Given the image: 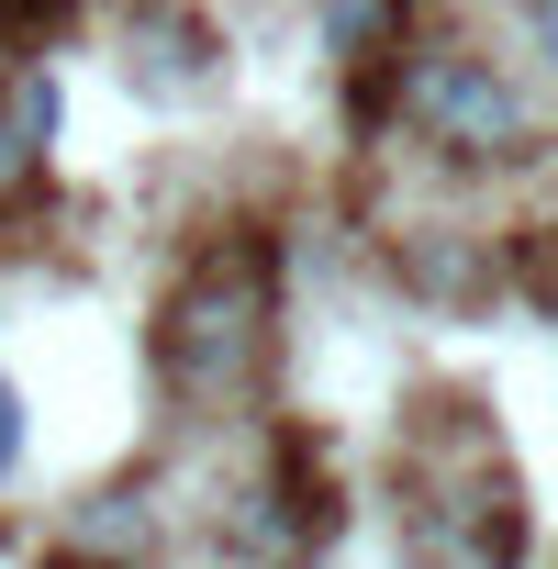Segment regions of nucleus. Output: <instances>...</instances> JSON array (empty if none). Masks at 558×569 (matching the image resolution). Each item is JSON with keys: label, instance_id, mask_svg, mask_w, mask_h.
<instances>
[{"label": "nucleus", "instance_id": "7", "mask_svg": "<svg viewBox=\"0 0 558 569\" xmlns=\"http://www.w3.org/2000/svg\"><path fill=\"white\" fill-rule=\"evenodd\" d=\"M23 134H57V79H23Z\"/></svg>", "mask_w": 558, "mask_h": 569}, {"label": "nucleus", "instance_id": "6", "mask_svg": "<svg viewBox=\"0 0 558 569\" xmlns=\"http://www.w3.org/2000/svg\"><path fill=\"white\" fill-rule=\"evenodd\" d=\"M12 458H23V391L0 380V480H12Z\"/></svg>", "mask_w": 558, "mask_h": 569}, {"label": "nucleus", "instance_id": "5", "mask_svg": "<svg viewBox=\"0 0 558 569\" xmlns=\"http://www.w3.org/2000/svg\"><path fill=\"white\" fill-rule=\"evenodd\" d=\"M380 23H391V0H325V46H336V57H358Z\"/></svg>", "mask_w": 558, "mask_h": 569}, {"label": "nucleus", "instance_id": "3", "mask_svg": "<svg viewBox=\"0 0 558 569\" xmlns=\"http://www.w3.org/2000/svg\"><path fill=\"white\" fill-rule=\"evenodd\" d=\"M146 536H157V525H146V502H134V491L79 502V547H90V558H146Z\"/></svg>", "mask_w": 558, "mask_h": 569}, {"label": "nucleus", "instance_id": "1", "mask_svg": "<svg viewBox=\"0 0 558 569\" xmlns=\"http://www.w3.org/2000/svg\"><path fill=\"white\" fill-rule=\"evenodd\" d=\"M268 325H279V246L212 234L157 302V380L179 402H235L268 358Z\"/></svg>", "mask_w": 558, "mask_h": 569}, {"label": "nucleus", "instance_id": "8", "mask_svg": "<svg viewBox=\"0 0 558 569\" xmlns=\"http://www.w3.org/2000/svg\"><path fill=\"white\" fill-rule=\"evenodd\" d=\"M525 23H536V46H547V68H558V0H525Z\"/></svg>", "mask_w": 558, "mask_h": 569}, {"label": "nucleus", "instance_id": "4", "mask_svg": "<svg viewBox=\"0 0 558 569\" xmlns=\"http://www.w3.org/2000/svg\"><path fill=\"white\" fill-rule=\"evenodd\" d=\"M146 57H157L146 79H157V90H179V79H201V68H212V23H179V12H168V23H146Z\"/></svg>", "mask_w": 558, "mask_h": 569}, {"label": "nucleus", "instance_id": "2", "mask_svg": "<svg viewBox=\"0 0 558 569\" xmlns=\"http://www.w3.org/2000/svg\"><path fill=\"white\" fill-rule=\"evenodd\" d=\"M402 112H413V134L447 146V157H514V146H525V90H514L491 57H469V46H425V57L402 68Z\"/></svg>", "mask_w": 558, "mask_h": 569}]
</instances>
